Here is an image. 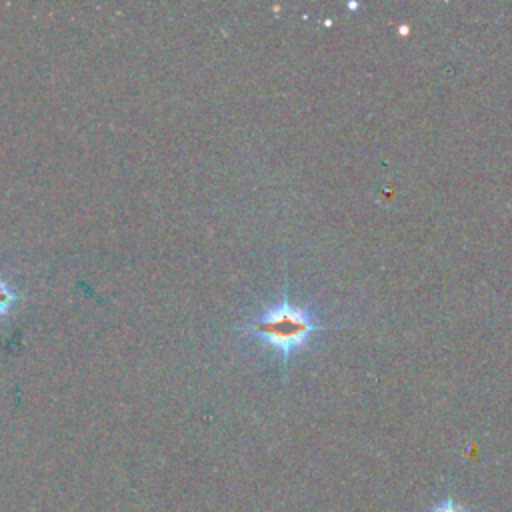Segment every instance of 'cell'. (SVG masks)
<instances>
[{
  "label": "cell",
  "mask_w": 512,
  "mask_h": 512,
  "mask_svg": "<svg viewBox=\"0 0 512 512\" xmlns=\"http://www.w3.org/2000/svg\"><path fill=\"white\" fill-rule=\"evenodd\" d=\"M22 294L18 290H14L12 286H8L4 280H0V316H4L20 298Z\"/></svg>",
  "instance_id": "cell-3"
},
{
  "label": "cell",
  "mask_w": 512,
  "mask_h": 512,
  "mask_svg": "<svg viewBox=\"0 0 512 512\" xmlns=\"http://www.w3.org/2000/svg\"><path fill=\"white\" fill-rule=\"evenodd\" d=\"M428 512H472V508H468L466 504L458 502V500L452 498V496H444V498L436 500V502L428 508Z\"/></svg>",
  "instance_id": "cell-2"
},
{
  "label": "cell",
  "mask_w": 512,
  "mask_h": 512,
  "mask_svg": "<svg viewBox=\"0 0 512 512\" xmlns=\"http://www.w3.org/2000/svg\"><path fill=\"white\" fill-rule=\"evenodd\" d=\"M322 328L324 326L318 322L314 312L310 308L292 304L288 300V292L284 290L280 302L268 306L240 330L280 352L282 362L286 364L290 354L306 346L310 336Z\"/></svg>",
  "instance_id": "cell-1"
}]
</instances>
